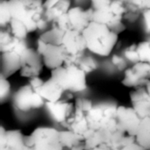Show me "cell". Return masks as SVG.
Wrapping results in <instances>:
<instances>
[{
	"label": "cell",
	"instance_id": "6da1fadb",
	"mask_svg": "<svg viewBox=\"0 0 150 150\" xmlns=\"http://www.w3.org/2000/svg\"><path fill=\"white\" fill-rule=\"evenodd\" d=\"M87 50L101 57L109 56L119 40V33L110 26L91 21L83 30Z\"/></svg>",
	"mask_w": 150,
	"mask_h": 150
},
{
	"label": "cell",
	"instance_id": "7a4b0ae2",
	"mask_svg": "<svg viewBox=\"0 0 150 150\" xmlns=\"http://www.w3.org/2000/svg\"><path fill=\"white\" fill-rule=\"evenodd\" d=\"M91 9L92 21L105 24L119 34L126 30L127 10L121 0H91Z\"/></svg>",
	"mask_w": 150,
	"mask_h": 150
},
{
	"label": "cell",
	"instance_id": "3957f363",
	"mask_svg": "<svg viewBox=\"0 0 150 150\" xmlns=\"http://www.w3.org/2000/svg\"><path fill=\"white\" fill-rule=\"evenodd\" d=\"M11 18L26 25L30 33L42 27L44 19L43 0H8Z\"/></svg>",
	"mask_w": 150,
	"mask_h": 150
},
{
	"label": "cell",
	"instance_id": "277c9868",
	"mask_svg": "<svg viewBox=\"0 0 150 150\" xmlns=\"http://www.w3.org/2000/svg\"><path fill=\"white\" fill-rule=\"evenodd\" d=\"M87 74L76 63H64L51 72L53 77L60 86L69 93H77L86 91L88 88Z\"/></svg>",
	"mask_w": 150,
	"mask_h": 150
},
{
	"label": "cell",
	"instance_id": "5b68a950",
	"mask_svg": "<svg viewBox=\"0 0 150 150\" xmlns=\"http://www.w3.org/2000/svg\"><path fill=\"white\" fill-rule=\"evenodd\" d=\"M59 132L54 127H37L26 135V144L30 150H66L60 141Z\"/></svg>",
	"mask_w": 150,
	"mask_h": 150
},
{
	"label": "cell",
	"instance_id": "8992f818",
	"mask_svg": "<svg viewBox=\"0 0 150 150\" xmlns=\"http://www.w3.org/2000/svg\"><path fill=\"white\" fill-rule=\"evenodd\" d=\"M119 105L113 102H103L94 105L87 112L89 127L91 130L117 126V111Z\"/></svg>",
	"mask_w": 150,
	"mask_h": 150
},
{
	"label": "cell",
	"instance_id": "52a82bcc",
	"mask_svg": "<svg viewBox=\"0 0 150 150\" xmlns=\"http://www.w3.org/2000/svg\"><path fill=\"white\" fill-rule=\"evenodd\" d=\"M92 21L91 9H83L80 6H74L69 11L54 21L51 25L57 26L63 31L75 30L78 32H83V30Z\"/></svg>",
	"mask_w": 150,
	"mask_h": 150
},
{
	"label": "cell",
	"instance_id": "ba28073f",
	"mask_svg": "<svg viewBox=\"0 0 150 150\" xmlns=\"http://www.w3.org/2000/svg\"><path fill=\"white\" fill-rule=\"evenodd\" d=\"M65 63H76L87 50L86 42L82 32L69 30L64 33L61 44Z\"/></svg>",
	"mask_w": 150,
	"mask_h": 150
},
{
	"label": "cell",
	"instance_id": "9c48e42d",
	"mask_svg": "<svg viewBox=\"0 0 150 150\" xmlns=\"http://www.w3.org/2000/svg\"><path fill=\"white\" fill-rule=\"evenodd\" d=\"M13 104L18 111L26 112L45 106L46 101L34 88L27 83L16 91L13 97Z\"/></svg>",
	"mask_w": 150,
	"mask_h": 150
},
{
	"label": "cell",
	"instance_id": "30bf717a",
	"mask_svg": "<svg viewBox=\"0 0 150 150\" xmlns=\"http://www.w3.org/2000/svg\"><path fill=\"white\" fill-rule=\"evenodd\" d=\"M125 134H126L118 127V125L95 130L84 141L85 149H90L101 145H106L110 148H113Z\"/></svg>",
	"mask_w": 150,
	"mask_h": 150
},
{
	"label": "cell",
	"instance_id": "8fae6325",
	"mask_svg": "<svg viewBox=\"0 0 150 150\" xmlns=\"http://www.w3.org/2000/svg\"><path fill=\"white\" fill-rule=\"evenodd\" d=\"M44 66L42 56L38 50L36 48L28 47L21 54L20 69L18 72L22 77L30 79L40 76Z\"/></svg>",
	"mask_w": 150,
	"mask_h": 150
},
{
	"label": "cell",
	"instance_id": "7c38bea8",
	"mask_svg": "<svg viewBox=\"0 0 150 150\" xmlns=\"http://www.w3.org/2000/svg\"><path fill=\"white\" fill-rule=\"evenodd\" d=\"M116 120L118 127L122 132L126 134L133 136L136 135L142 119L133 106L128 107L125 105H119Z\"/></svg>",
	"mask_w": 150,
	"mask_h": 150
},
{
	"label": "cell",
	"instance_id": "4fadbf2b",
	"mask_svg": "<svg viewBox=\"0 0 150 150\" xmlns=\"http://www.w3.org/2000/svg\"><path fill=\"white\" fill-rule=\"evenodd\" d=\"M36 49L41 54L45 67L51 70L57 69L65 63V58L61 45L46 44L38 39Z\"/></svg>",
	"mask_w": 150,
	"mask_h": 150
},
{
	"label": "cell",
	"instance_id": "5bb4252c",
	"mask_svg": "<svg viewBox=\"0 0 150 150\" xmlns=\"http://www.w3.org/2000/svg\"><path fill=\"white\" fill-rule=\"evenodd\" d=\"M0 150H30L26 135L19 129L6 130L0 127Z\"/></svg>",
	"mask_w": 150,
	"mask_h": 150
},
{
	"label": "cell",
	"instance_id": "9a60e30c",
	"mask_svg": "<svg viewBox=\"0 0 150 150\" xmlns=\"http://www.w3.org/2000/svg\"><path fill=\"white\" fill-rule=\"evenodd\" d=\"M62 126L65 129H69L81 135L82 137H83L84 141L94 131V130H91L89 127V122L87 120V112L76 106H75L73 114Z\"/></svg>",
	"mask_w": 150,
	"mask_h": 150
},
{
	"label": "cell",
	"instance_id": "2e32d148",
	"mask_svg": "<svg viewBox=\"0 0 150 150\" xmlns=\"http://www.w3.org/2000/svg\"><path fill=\"white\" fill-rule=\"evenodd\" d=\"M28 47L26 40L15 37L7 27L1 28L0 54H18L21 55Z\"/></svg>",
	"mask_w": 150,
	"mask_h": 150
},
{
	"label": "cell",
	"instance_id": "e0dca14e",
	"mask_svg": "<svg viewBox=\"0 0 150 150\" xmlns=\"http://www.w3.org/2000/svg\"><path fill=\"white\" fill-rule=\"evenodd\" d=\"M45 106L50 117L61 125L70 118L75 110V103L68 98H63L57 102H46Z\"/></svg>",
	"mask_w": 150,
	"mask_h": 150
},
{
	"label": "cell",
	"instance_id": "ac0fdd59",
	"mask_svg": "<svg viewBox=\"0 0 150 150\" xmlns=\"http://www.w3.org/2000/svg\"><path fill=\"white\" fill-rule=\"evenodd\" d=\"M37 91L46 102H57L63 98L71 99L73 96L72 93L66 92L51 76L47 80L44 81L43 84L38 89Z\"/></svg>",
	"mask_w": 150,
	"mask_h": 150
},
{
	"label": "cell",
	"instance_id": "d6986e66",
	"mask_svg": "<svg viewBox=\"0 0 150 150\" xmlns=\"http://www.w3.org/2000/svg\"><path fill=\"white\" fill-rule=\"evenodd\" d=\"M132 106L142 120L150 117V95L146 86L133 89L130 92Z\"/></svg>",
	"mask_w": 150,
	"mask_h": 150
},
{
	"label": "cell",
	"instance_id": "ffe728a7",
	"mask_svg": "<svg viewBox=\"0 0 150 150\" xmlns=\"http://www.w3.org/2000/svg\"><path fill=\"white\" fill-rule=\"evenodd\" d=\"M71 0H45L44 19L46 23L53 24L65 15L71 8Z\"/></svg>",
	"mask_w": 150,
	"mask_h": 150
},
{
	"label": "cell",
	"instance_id": "44dd1931",
	"mask_svg": "<svg viewBox=\"0 0 150 150\" xmlns=\"http://www.w3.org/2000/svg\"><path fill=\"white\" fill-rule=\"evenodd\" d=\"M1 54V73L6 77L11 76L20 69L21 55L18 54Z\"/></svg>",
	"mask_w": 150,
	"mask_h": 150
},
{
	"label": "cell",
	"instance_id": "7402d4cb",
	"mask_svg": "<svg viewBox=\"0 0 150 150\" xmlns=\"http://www.w3.org/2000/svg\"><path fill=\"white\" fill-rule=\"evenodd\" d=\"M149 81L143 79L133 69V67H130V68H128V69H127L125 70L123 78L121 80V83L125 87L132 88V89H136V88H140V87L146 86V84H147V83Z\"/></svg>",
	"mask_w": 150,
	"mask_h": 150
},
{
	"label": "cell",
	"instance_id": "603a6c76",
	"mask_svg": "<svg viewBox=\"0 0 150 150\" xmlns=\"http://www.w3.org/2000/svg\"><path fill=\"white\" fill-rule=\"evenodd\" d=\"M135 139L136 142H138L142 147L145 149L150 150V117L142 120Z\"/></svg>",
	"mask_w": 150,
	"mask_h": 150
},
{
	"label": "cell",
	"instance_id": "cb8c5ba5",
	"mask_svg": "<svg viewBox=\"0 0 150 150\" xmlns=\"http://www.w3.org/2000/svg\"><path fill=\"white\" fill-rule=\"evenodd\" d=\"M59 138L66 150L71 149L72 148L78 146L84 142L83 137L70 131L69 129H64L59 132Z\"/></svg>",
	"mask_w": 150,
	"mask_h": 150
},
{
	"label": "cell",
	"instance_id": "d4e9b609",
	"mask_svg": "<svg viewBox=\"0 0 150 150\" xmlns=\"http://www.w3.org/2000/svg\"><path fill=\"white\" fill-rule=\"evenodd\" d=\"M64 33H65V31H63L62 29H61L57 26L52 25V27L49 30H47V31L44 32L42 34H40V36L38 39L46 44L61 45Z\"/></svg>",
	"mask_w": 150,
	"mask_h": 150
},
{
	"label": "cell",
	"instance_id": "484cf974",
	"mask_svg": "<svg viewBox=\"0 0 150 150\" xmlns=\"http://www.w3.org/2000/svg\"><path fill=\"white\" fill-rule=\"evenodd\" d=\"M76 64L87 75L96 71L99 68V62L93 56L85 54L76 61Z\"/></svg>",
	"mask_w": 150,
	"mask_h": 150
},
{
	"label": "cell",
	"instance_id": "4316f807",
	"mask_svg": "<svg viewBox=\"0 0 150 150\" xmlns=\"http://www.w3.org/2000/svg\"><path fill=\"white\" fill-rule=\"evenodd\" d=\"M7 28L15 37L21 40H26L28 34L30 33L26 25L23 24L21 21L15 18H11Z\"/></svg>",
	"mask_w": 150,
	"mask_h": 150
},
{
	"label": "cell",
	"instance_id": "83f0119b",
	"mask_svg": "<svg viewBox=\"0 0 150 150\" xmlns=\"http://www.w3.org/2000/svg\"><path fill=\"white\" fill-rule=\"evenodd\" d=\"M11 20V11L8 0H0V26L1 28L8 27Z\"/></svg>",
	"mask_w": 150,
	"mask_h": 150
},
{
	"label": "cell",
	"instance_id": "f1b7e54d",
	"mask_svg": "<svg viewBox=\"0 0 150 150\" xmlns=\"http://www.w3.org/2000/svg\"><path fill=\"white\" fill-rule=\"evenodd\" d=\"M127 10V13L126 15V18L128 16H138L140 13L144 11L142 7V0H121Z\"/></svg>",
	"mask_w": 150,
	"mask_h": 150
},
{
	"label": "cell",
	"instance_id": "f546056e",
	"mask_svg": "<svg viewBox=\"0 0 150 150\" xmlns=\"http://www.w3.org/2000/svg\"><path fill=\"white\" fill-rule=\"evenodd\" d=\"M11 83L8 77L0 74V102L4 104L6 99H8L11 93Z\"/></svg>",
	"mask_w": 150,
	"mask_h": 150
},
{
	"label": "cell",
	"instance_id": "4dcf8cb0",
	"mask_svg": "<svg viewBox=\"0 0 150 150\" xmlns=\"http://www.w3.org/2000/svg\"><path fill=\"white\" fill-rule=\"evenodd\" d=\"M137 50L140 62H150V40H143L137 43Z\"/></svg>",
	"mask_w": 150,
	"mask_h": 150
},
{
	"label": "cell",
	"instance_id": "1f68e13d",
	"mask_svg": "<svg viewBox=\"0 0 150 150\" xmlns=\"http://www.w3.org/2000/svg\"><path fill=\"white\" fill-rule=\"evenodd\" d=\"M123 55L127 59V61L132 62L133 64L140 62V57L137 50V43H133L129 45L127 48H125Z\"/></svg>",
	"mask_w": 150,
	"mask_h": 150
},
{
	"label": "cell",
	"instance_id": "d6a6232c",
	"mask_svg": "<svg viewBox=\"0 0 150 150\" xmlns=\"http://www.w3.org/2000/svg\"><path fill=\"white\" fill-rule=\"evenodd\" d=\"M111 62L114 65V66H123L126 62H127V59L125 58L124 55H120V54H113L111 58Z\"/></svg>",
	"mask_w": 150,
	"mask_h": 150
},
{
	"label": "cell",
	"instance_id": "836d02e7",
	"mask_svg": "<svg viewBox=\"0 0 150 150\" xmlns=\"http://www.w3.org/2000/svg\"><path fill=\"white\" fill-rule=\"evenodd\" d=\"M143 18H144V23H145V27L148 32H150V9L149 10H145L143 12Z\"/></svg>",
	"mask_w": 150,
	"mask_h": 150
},
{
	"label": "cell",
	"instance_id": "e575fe53",
	"mask_svg": "<svg viewBox=\"0 0 150 150\" xmlns=\"http://www.w3.org/2000/svg\"><path fill=\"white\" fill-rule=\"evenodd\" d=\"M121 150H147V149H145L143 147H142L138 142H133V143H131V144L127 145L126 147H124V148H123Z\"/></svg>",
	"mask_w": 150,
	"mask_h": 150
},
{
	"label": "cell",
	"instance_id": "d590c367",
	"mask_svg": "<svg viewBox=\"0 0 150 150\" xmlns=\"http://www.w3.org/2000/svg\"><path fill=\"white\" fill-rule=\"evenodd\" d=\"M86 150H112L111 148L109 146H106V145H101V146H98V147H95V148H92V149H90Z\"/></svg>",
	"mask_w": 150,
	"mask_h": 150
},
{
	"label": "cell",
	"instance_id": "8d00e7d4",
	"mask_svg": "<svg viewBox=\"0 0 150 150\" xmlns=\"http://www.w3.org/2000/svg\"><path fill=\"white\" fill-rule=\"evenodd\" d=\"M143 10H149L150 9V0H142Z\"/></svg>",
	"mask_w": 150,
	"mask_h": 150
},
{
	"label": "cell",
	"instance_id": "74e56055",
	"mask_svg": "<svg viewBox=\"0 0 150 150\" xmlns=\"http://www.w3.org/2000/svg\"><path fill=\"white\" fill-rule=\"evenodd\" d=\"M69 150H86V149H85V145H84V142L82 143V144H80V145H78V146H76V147L72 148L71 149Z\"/></svg>",
	"mask_w": 150,
	"mask_h": 150
},
{
	"label": "cell",
	"instance_id": "f35d334b",
	"mask_svg": "<svg viewBox=\"0 0 150 150\" xmlns=\"http://www.w3.org/2000/svg\"><path fill=\"white\" fill-rule=\"evenodd\" d=\"M146 88H147V91H148V92H149V94L150 95V80L147 83V84H146Z\"/></svg>",
	"mask_w": 150,
	"mask_h": 150
},
{
	"label": "cell",
	"instance_id": "ab89813d",
	"mask_svg": "<svg viewBox=\"0 0 150 150\" xmlns=\"http://www.w3.org/2000/svg\"></svg>",
	"mask_w": 150,
	"mask_h": 150
}]
</instances>
